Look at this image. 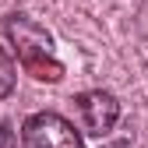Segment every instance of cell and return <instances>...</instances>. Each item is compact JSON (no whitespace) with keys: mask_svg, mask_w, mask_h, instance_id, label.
<instances>
[{"mask_svg":"<svg viewBox=\"0 0 148 148\" xmlns=\"http://www.w3.org/2000/svg\"><path fill=\"white\" fill-rule=\"evenodd\" d=\"M21 148H85V141L67 116L42 109L21 123Z\"/></svg>","mask_w":148,"mask_h":148,"instance_id":"cell-2","label":"cell"},{"mask_svg":"<svg viewBox=\"0 0 148 148\" xmlns=\"http://www.w3.org/2000/svg\"><path fill=\"white\" fill-rule=\"evenodd\" d=\"M74 109H78V120H81V131L92 138H106L109 131L116 127L120 120V102L113 92H102V88H88L74 95Z\"/></svg>","mask_w":148,"mask_h":148,"instance_id":"cell-3","label":"cell"},{"mask_svg":"<svg viewBox=\"0 0 148 148\" xmlns=\"http://www.w3.org/2000/svg\"><path fill=\"white\" fill-rule=\"evenodd\" d=\"M4 35L11 49L18 53V64L25 67V74H32L35 81H46V85H57L64 81V64L57 57V46H53V35L32 21L28 14H7L4 18Z\"/></svg>","mask_w":148,"mask_h":148,"instance_id":"cell-1","label":"cell"},{"mask_svg":"<svg viewBox=\"0 0 148 148\" xmlns=\"http://www.w3.org/2000/svg\"><path fill=\"white\" fill-rule=\"evenodd\" d=\"M102 148H131V141H109V145H102Z\"/></svg>","mask_w":148,"mask_h":148,"instance_id":"cell-5","label":"cell"},{"mask_svg":"<svg viewBox=\"0 0 148 148\" xmlns=\"http://www.w3.org/2000/svg\"><path fill=\"white\" fill-rule=\"evenodd\" d=\"M14 81H18V67H14V57L0 46V99H7L14 92Z\"/></svg>","mask_w":148,"mask_h":148,"instance_id":"cell-4","label":"cell"}]
</instances>
